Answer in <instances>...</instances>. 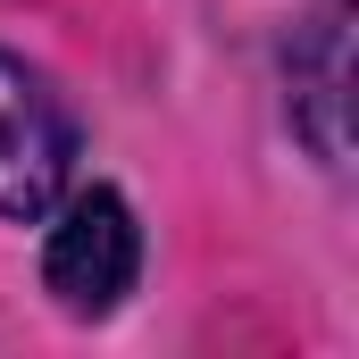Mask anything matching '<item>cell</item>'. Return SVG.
Masks as SVG:
<instances>
[{"label":"cell","mask_w":359,"mask_h":359,"mask_svg":"<svg viewBox=\"0 0 359 359\" xmlns=\"http://www.w3.org/2000/svg\"><path fill=\"white\" fill-rule=\"evenodd\" d=\"M142 259H151L142 209L109 176H76L59 192V209L42 217V292L76 326H109L142 292Z\"/></svg>","instance_id":"cell-1"},{"label":"cell","mask_w":359,"mask_h":359,"mask_svg":"<svg viewBox=\"0 0 359 359\" xmlns=\"http://www.w3.org/2000/svg\"><path fill=\"white\" fill-rule=\"evenodd\" d=\"M84 176V117L25 50L0 42V226H42Z\"/></svg>","instance_id":"cell-2"},{"label":"cell","mask_w":359,"mask_h":359,"mask_svg":"<svg viewBox=\"0 0 359 359\" xmlns=\"http://www.w3.org/2000/svg\"><path fill=\"white\" fill-rule=\"evenodd\" d=\"M284 117L318 151V168L351 159V17H343V0L318 8L284 42Z\"/></svg>","instance_id":"cell-3"}]
</instances>
